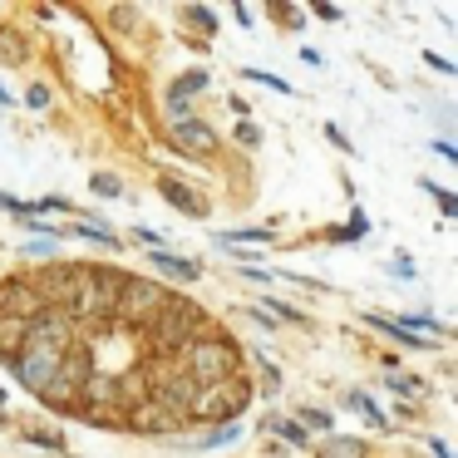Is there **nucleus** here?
Instances as JSON below:
<instances>
[{"mask_svg": "<svg viewBox=\"0 0 458 458\" xmlns=\"http://www.w3.org/2000/svg\"><path fill=\"white\" fill-rule=\"evenodd\" d=\"M25 99H30V109H45V104H50V89H45V84H30Z\"/></svg>", "mask_w": 458, "mask_h": 458, "instance_id": "obj_24", "label": "nucleus"}, {"mask_svg": "<svg viewBox=\"0 0 458 458\" xmlns=\"http://www.w3.org/2000/svg\"><path fill=\"white\" fill-rule=\"evenodd\" d=\"M0 404H5V389H0Z\"/></svg>", "mask_w": 458, "mask_h": 458, "instance_id": "obj_35", "label": "nucleus"}, {"mask_svg": "<svg viewBox=\"0 0 458 458\" xmlns=\"http://www.w3.org/2000/svg\"><path fill=\"white\" fill-rule=\"evenodd\" d=\"M394 389H399V394H404V399H414V394H419V389H424V385H419V379H394Z\"/></svg>", "mask_w": 458, "mask_h": 458, "instance_id": "obj_26", "label": "nucleus"}, {"mask_svg": "<svg viewBox=\"0 0 458 458\" xmlns=\"http://www.w3.org/2000/svg\"><path fill=\"white\" fill-rule=\"evenodd\" d=\"M0 104H11V94H5V89H0Z\"/></svg>", "mask_w": 458, "mask_h": 458, "instance_id": "obj_34", "label": "nucleus"}, {"mask_svg": "<svg viewBox=\"0 0 458 458\" xmlns=\"http://www.w3.org/2000/svg\"><path fill=\"white\" fill-rule=\"evenodd\" d=\"M237 438H242V428H237V424H222V428H212L208 438H192L188 448H222V444H237Z\"/></svg>", "mask_w": 458, "mask_h": 458, "instance_id": "obj_12", "label": "nucleus"}, {"mask_svg": "<svg viewBox=\"0 0 458 458\" xmlns=\"http://www.w3.org/2000/svg\"><path fill=\"white\" fill-rule=\"evenodd\" d=\"M267 310H276L281 320H296V310H291V306H281V301H267Z\"/></svg>", "mask_w": 458, "mask_h": 458, "instance_id": "obj_32", "label": "nucleus"}, {"mask_svg": "<svg viewBox=\"0 0 458 458\" xmlns=\"http://www.w3.org/2000/svg\"><path fill=\"white\" fill-rule=\"evenodd\" d=\"M173 133H178V143H182V148H192V153H212V148H217V133H212L208 123H198V119L173 123Z\"/></svg>", "mask_w": 458, "mask_h": 458, "instance_id": "obj_5", "label": "nucleus"}, {"mask_svg": "<svg viewBox=\"0 0 458 458\" xmlns=\"http://www.w3.org/2000/svg\"><path fill=\"white\" fill-rule=\"evenodd\" d=\"M94 192H99V198H123V182L114 178V173H94Z\"/></svg>", "mask_w": 458, "mask_h": 458, "instance_id": "obj_18", "label": "nucleus"}, {"mask_svg": "<svg viewBox=\"0 0 458 458\" xmlns=\"http://www.w3.org/2000/svg\"><path fill=\"white\" fill-rule=\"evenodd\" d=\"M178 369L192 379V385H222V379H232V369H237V350L232 345H212V340H198V345L182 350Z\"/></svg>", "mask_w": 458, "mask_h": 458, "instance_id": "obj_1", "label": "nucleus"}, {"mask_svg": "<svg viewBox=\"0 0 458 458\" xmlns=\"http://www.w3.org/2000/svg\"><path fill=\"white\" fill-rule=\"evenodd\" d=\"M21 345H25V320H15V316H0V360H11Z\"/></svg>", "mask_w": 458, "mask_h": 458, "instance_id": "obj_7", "label": "nucleus"}, {"mask_svg": "<svg viewBox=\"0 0 458 458\" xmlns=\"http://www.w3.org/2000/svg\"><path fill=\"white\" fill-rule=\"evenodd\" d=\"M182 21H192V25H198V30H217V15H212L208 11V5H188V11H182Z\"/></svg>", "mask_w": 458, "mask_h": 458, "instance_id": "obj_16", "label": "nucleus"}, {"mask_svg": "<svg viewBox=\"0 0 458 458\" xmlns=\"http://www.w3.org/2000/svg\"><path fill=\"white\" fill-rule=\"evenodd\" d=\"M369 326H379V330H389V335H394V340H404V345H419V350H434V345H428V340H419V335H409V330H404V326H394V320H379V316H369Z\"/></svg>", "mask_w": 458, "mask_h": 458, "instance_id": "obj_13", "label": "nucleus"}, {"mask_svg": "<svg viewBox=\"0 0 458 458\" xmlns=\"http://www.w3.org/2000/svg\"><path fill=\"white\" fill-rule=\"evenodd\" d=\"M267 428H276L286 444H306V428H301L296 419H267Z\"/></svg>", "mask_w": 458, "mask_h": 458, "instance_id": "obj_14", "label": "nucleus"}, {"mask_svg": "<svg viewBox=\"0 0 458 458\" xmlns=\"http://www.w3.org/2000/svg\"><path fill=\"white\" fill-rule=\"evenodd\" d=\"M227 242H271V232L267 227H237V232H222V247Z\"/></svg>", "mask_w": 458, "mask_h": 458, "instance_id": "obj_17", "label": "nucleus"}, {"mask_svg": "<svg viewBox=\"0 0 458 458\" xmlns=\"http://www.w3.org/2000/svg\"><path fill=\"white\" fill-rule=\"evenodd\" d=\"M365 232H369V217L355 208V212H350V222H345V227H335V232H330V242H360Z\"/></svg>", "mask_w": 458, "mask_h": 458, "instance_id": "obj_11", "label": "nucleus"}, {"mask_svg": "<svg viewBox=\"0 0 458 458\" xmlns=\"http://www.w3.org/2000/svg\"><path fill=\"white\" fill-rule=\"evenodd\" d=\"M198 89H208V74H202V70H188L182 80H173L168 104H188V94H198Z\"/></svg>", "mask_w": 458, "mask_h": 458, "instance_id": "obj_10", "label": "nucleus"}, {"mask_svg": "<svg viewBox=\"0 0 458 458\" xmlns=\"http://www.w3.org/2000/svg\"><path fill=\"white\" fill-rule=\"evenodd\" d=\"M296 424H310V428H330V414H326V409H301V414H296Z\"/></svg>", "mask_w": 458, "mask_h": 458, "instance_id": "obj_21", "label": "nucleus"}, {"mask_svg": "<svg viewBox=\"0 0 458 458\" xmlns=\"http://www.w3.org/2000/svg\"><path fill=\"white\" fill-rule=\"evenodd\" d=\"M21 350H25V355H11L5 365H11V375L21 379L25 389L40 394V389L55 379V369H60V360H64V350H70V345H40V340H25Z\"/></svg>", "mask_w": 458, "mask_h": 458, "instance_id": "obj_3", "label": "nucleus"}, {"mask_svg": "<svg viewBox=\"0 0 458 458\" xmlns=\"http://www.w3.org/2000/svg\"><path fill=\"white\" fill-rule=\"evenodd\" d=\"M428 448H434V458H454V448H448L444 438H428Z\"/></svg>", "mask_w": 458, "mask_h": 458, "instance_id": "obj_31", "label": "nucleus"}, {"mask_svg": "<svg viewBox=\"0 0 458 458\" xmlns=\"http://www.w3.org/2000/svg\"><path fill=\"white\" fill-rule=\"evenodd\" d=\"M251 84H267V89H276V94H291V84L286 80H276V74H267V70H242Z\"/></svg>", "mask_w": 458, "mask_h": 458, "instance_id": "obj_19", "label": "nucleus"}, {"mask_svg": "<svg viewBox=\"0 0 458 458\" xmlns=\"http://www.w3.org/2000/svg\"><path fill=\"white\" fill-rule=\"evenodd\" d=\"M261 379H267V394H276V379H281L276 365H261Z\"/></svg>", "mask_w": 458, "mask_h": 458, "instance_id": "obj_27", "label": "nucleus"}, {"mask_svg": "<svg viewBox=\"0 0 458 458\" xmlns=\"http://www.w3.org/2000/svg\"><path fill=\"white\" fill-rule=\"evenodd\" d=\"M153 267L158 271H168V276H182V281H192L198 276V261H188V257H173V251H153Z\"/></svg>", "mask_w": 458, "mask_h": 458, "instance_id": "obj_9", "label": "nucleus"}, {"mask_svg": "<svg viewBox=\"0 0 458 458\" xmlns=\"http://www.w3.org/2000/svg\"><path fill=\"white\" fill-rule=\"evenodd\" d=\"M0 212H11V198H5V192H0Z\"/></svg>", "mask_w": 458, "mask_h": 458, "instance_id": "obj_33", "label": "nucleus"}, {"mask_svg": "<svg viewBox=\"0 0 458 458\" xmlns=\"http://www.w3.org/2000/svg\"><path fill=\"white\" fill-rule=\"evenodd\" d=\"M326 139H330V143H340V153H350V139L340 133V123H326Z\"/></svg>", "mask_w": 458, "mask_h": 458, "instance_id": "obj_25", "label": "nucleus"}, {"mask_svg": "<svg viewBox=\"0 0 458 458\" xmlns=\"http://www.w3.org/2000/svg\"><path fill=\"white\" fill-rule=\"evenodd\" d=\"M335 454H340V458H360L365 448H360V444H350V438H345V444H335Z\"/></svg>", "mask_w": 458, "mask_h": 458, "instance_id": "obj_29", "label": "nucleus"}, {"mask_svg": "<svg viewBox=\"0 0 458 458\" xmlns=\"http://www.w3.org/2000/svg\"><path fill=\"white\" fill-rule=\"evenodd\" d=\"M237 143H242V148H257V143H261V129H257V123H242V129H237Z\"/></svg>", "mask_w": 458, "mask_h": 458, "instance_id": "obj_22", "label": "nucleus"}, {"mask_svg": "<svg viewBox=\"0 0 458 458\" xmlns=\"http://www.w3.org/2000/svg\"><path fill=\"white\" fill-rule=\"evenodd\" d=\"M25 438H30V444H40V448H64V438H60V434H40V428H30Z\"/></svg>", "mask_w": 458, "mask_h": 458, "instance_id": "obj_23", "label": "nucleus"}, {"mask_svg": "<svg viewBox=\"0 0 458 458\" xmlns=\"http://www.w3.org/2000/svg\"><path fill=\"white\" fill-rule=\"evenodd\" d=\"M394 276H399V281H409V276H414V267H409V257H394Z\"/></svg>", "mask_w": 458, "mask_h": 458, "instance_id": "obj_28", "label": "nucleus"}, {"mask_svg": "<svg viewBox=\"0 0 458 458\" xmlns=\"http://www.w3.org/2000/svg\"><path fill=\"white\" fill-rule=\"evenodd\" d=\"M163 198H168L178 212H188V217H208V202L192 198V188H182L178 178H163Z\"/></svg>", "mask_w": 458, "mask_h": 458, "instance_id": "obj_6", "label": "nucleus"}, {"mask_svg": "<svg viewBox=\"0 0 458 458\" xmlns=\"http://www.w3.org/2000/svg\"><path fill=\"white\" fill-rule=\"evenodd\" d=\"M0 424H5V419H0Z\"/></svg>", "mask_w": 458, "mask_h": 458, "instance_id": "obj_36", "label": "nucleus"}, {"mask_svg": "<svg viewBox=\"0 0 458 458\" xmlns=\"http://www.w3.org/2000/svg\"><path fill=\"white\" fill-rule=\"evenodd\" d=\"M247 404H251V385L232 375V379H222V385H202L198 394H192L188 414H198V419H227V424H232V419H237Z\"/></svg>", "mask_w": 458, "mask_h": 458, "instance_id": "obj_2", "label": "nucleus"}, {"mask_svg": "<svg viewBox=\"0 0 458 458\" xmlns=\"http://www.w3.org/2000/svg\"><path fill=\"white\" fill-rule=\"evenodd\" d=\"M345 409H355L369 428H385V409H379L369 394H360V389H350V394H345Z\"/></svg>", "mask_w": 458, "mask_h": 458, "instance_id": "obj_8", "label": "nucleus"}, {"mask_svg": "<svg viewBox=\"0 0 458 458\" xmlns=\"http://www.w3.org/2000/svg\"><path fill=\"white\" fill-rule=\"evenodd\" d=\"M74 232H80L84 242H99V247H119V242H114V232H109V227H99V222H80Z\"/></svg>", "mask_w": 458, "mask_h": 458, "instance_id": "obj_15", "label": "nucleus"}, {"mask_svg": "<svg viewBox=\"0 0 458 458\" xmlns=\"http://www.w3.org/2000/svg\"><path fill=\"white\" fill-rule=\"evenodd\" d=\"M424 188H428V192H434V198H438V212H444V217H458V198H454V192L434 188V182H424Z\"/></svg>", "mask_w": 458, "mask_h": 458, "instance_id": "obj_20", "label": "nucleus"}, {"mask_svg": "<svg viewBox=\"0 0 458 458\" xmlns=\"http://www.w3.org/2000/svg\"><path fill=\"white\" fill-rule=\"evenodd\" d=\"M35 310H45V301L35 296L30 281H0V316H15V320H30Z\"/></svg>", "mask_w": 458, "mask_h": 458, "instance_id": "obj_4", "label": "nucleus"}, {"mask_svg": "<svg viewBox=\"0 0 458 458\" xmlns=\"http://www.w3.org/2000/svg\"><path fill=\"white\" fill-rule=\"evenodd\" d=\"M434 153H438V158H448V163H458V148H454V143H434Z\"/></svg>", "mask_w": 458, "mask_h": 458, "instance_id": "obj_30", "label": "nucleus"}]
</instances>
